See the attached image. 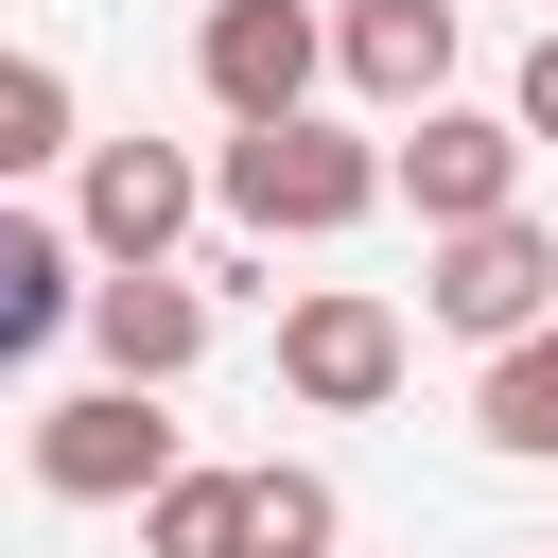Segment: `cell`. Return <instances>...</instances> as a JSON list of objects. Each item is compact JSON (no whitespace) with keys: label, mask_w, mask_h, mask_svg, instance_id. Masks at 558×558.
<instances>
[{"label":"cell","mask_w":558,"mask_h":558,"mask_svg":"<svg viewBox=\"0 0 558 558\" xmlns=\"http://www.w3.org/2000/svg\"><path fill=\"white\" fill-rule=\"evenodd\" d=\"M471 436H488V453H523V471H558V314H541L523 349H488V384H471Z\"/></svg>","instance_id":"obj_12"},{"label":"cell","mask_w":558,"mask_h":558,"mask_svg":"<svg viewBox=\"0 0 558 558\" xmlns=\"http://www.w3.org/2000/svg\"><path fill=\"white\" fill-rule=\"evenodd\" d=\"M331 70L401 122V105H453V0H331Z\"/></svg>","instance_id":"obj_9"},{"label":"cell","mask_w":558,"mask_h":558,"mask_svg":"<svg viewBox=\"0 0 558 558\" xmlns=\"http://www.w3.org/2000/svg\"><path fill=\"white\" fill-rule=\"evenodd\" d=\"M384 192L418 209V244H436V227H488V209H523V122H506V105H401Z\"/></svg>","instance_id":"obj_5"},{"label":"cell","mask_w":558,"mask_h":558,"mask_svg":"<svg viewBox=\"0 0 558 558\" xmlns=\"http://www.w3.org/2000/svg\"><path fill=\"white\" fill-rule=\"evenodd\" d=\"M70 314H87V244H70L52 209H17V192H0V366H35Z\"/></svg>","instance_id":"obj_10"},{"label":"cell","mask_w":558,"mask_h":558,"mask_svg":"<svg viewBox=\"0 0 558 558\" xmlns=\"http://www.w3.org/2000/svg\"><path fill=\"white\" fill-rule=\"evenodd\" d=\"M401 296H366V279H314V296H279V401H314V418H384L401 401Z\"/></svg>","instance_id":"obj_4"},{"label":"cell","mask_w":558,"mask_h":558,"mask_svg":"<svg viewBox=\"0 0 558 558\" xmlns=\"http://www.w3.org/2000/svg\"><path fill=\"white\" fill-rule=\"evenodd\" d=\"M418 314H436L453 349H523V331L558 314V227H541V209L436 227V262H418Z\"/></svg>","instance_id":"obj_2"},{"label":"cell","mask_w":558,"mask_h":558,"mask_svg":"<svg viewBox=\"0 0 558 558\" xmlns=\"http://www.w3.org/2000/svg\"><path fill=\"white\" fill-rule=\"evenodd\" d=\"M506 122H523V157H541V140H558V17H541V52H523V70H506Z\"/></svg>","instance_id":"obj_15"},{"label":"cell","mask_w":558,"mask_h":558,"mask_svg":"<svg viewBox=\"0 0 558 558\" xmlns=\"http://www.w3.org/2000/svg\"><path fill=\"white\" fill-rule=\"evenodd\" d=\"M70 157H87L70 70H52V52H0V192H35V174H70Z\"/></svg>","instance_id":"obj_11"},{"label":"cell","mask_w":558,"mask_h":558,"mask_svg":"<svg viewBox=\"0 0 558 558\" xmlns=\"http://www.w3.org/2000/svg\"><path fill=\"white\" fill-rule=\"evenodd\" d=\"M192 70H209V105H227V122H296V105H314V70H331V17H314V0H209Z\"/></svg>","instance_id":"obj_7"},{"label":"cell","mask_w":558,"mask_h":558,"mask_svg":"<svg viewBox=\"0 0 558 558\" xmlns=\"http://www.w3.org/2000/svg\"><path fill=\"white\" fill-rule=\"evenodd\" d=\"M331 541H349V488L314 453H262L244 471V558H331Z\"/></svg>","instance_id":"obj_13"},{"label":"cell","mask_w":558,"mask_h":558,"mask_svg":"<svg viewBox=\"0 0 558 558\" xmlns=\"http://www.w3.org/2000/svg\"><path fill=\"white\" fill-rule=\"evenodd\" d=\"M209 209L262 227V244H331V227L384 209V140H349V122H314V105H296V122H227Z\"/></svg>","instance_id":"obj_1"},{"label":"cell","mask_w":558,"mask_h":558,"mask_svg":"<svg viewBox=\"0 0 558 558\" xmlns=\"http://www.w3.org/2000/svg\"><path fill=\"white\" fill-rule=\"evenodd\" d=\"M87 349H105V384H192V366H209V279H192V262L87 279Z\"/></svg>","instance_id":"obj_8"},{"label":"cell","mask_w":558,"mask_h":558,"mask_svg":"<svg viewBox=\"0 0 558 558\" xmlns=\"http://www.w3.org/2000/svg\"><path fill=\"white\" fill-rule=\"evenodd\" d=\"M192 209H209V157H192V140H87V157H70V244H87L105 279H122V262H174Z\"/></svg>","instance_id":"obj_3"},{"label":"cell","mask_w":558,"mask_h":558,"mask_svg":"<svg viewBox=\"0 0 558 558\" xmlns=\"http://www.w3.org/2000/svg\"><path fill=\"white\" fill-rule=\"evenodd\" d=\"M140 558H244V471H192V453H174V471L140 488Z\"/></svg>","instance_id":"obj_14"},{"label":"cell","mask_w":558,"mask_h":558,"mask_svg":"<svg viewBox=\"0 0 558 558\" xmlns=\"http://www.w3.org/2000/svg\"><path fill=\"white\" fill-rule=\"evenodd\" d=\"M157 471H174L157 384H70V401L35 418V488H52V506H140Z\"/></svg>","instance_id":"obj_6"}]
</instances>
